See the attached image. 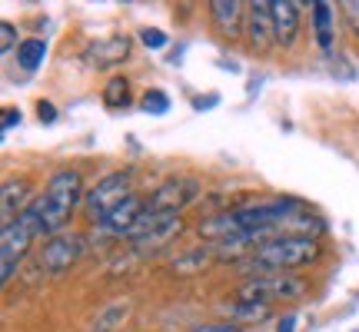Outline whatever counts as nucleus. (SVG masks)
Here are the masks:
<instances>
[{"label": "nucleus", "mask_w": 359, "mask_h": 332, "mask_svg": "<svg viewBox=\"0 0 359 332\" xmlns=\"http://www.w3.org/2000/svg\"><path fill=\"white\" fill-rule=\"evenodd\" d=\"M130 309H133L130 306V299H116V303H110L103 312H97V319H93V332H116L123 322H127Z\"/></svg>", "instance_id": "16"}, {"label": "nucleus", "mask_w": 359, "mask_h": 332, "mask_svg": "<svg viewBox=\"0 0 359 332\" xmlns=\"http://www.w3.org/2000/svg\"><path fill=\"white\" fill-rule=\"evenodd\" d=\"M313 20H316V43L323 50H333V11L326 0L313 4Z\"/></svg>", "instance_id": "17"}, {"label": "nucleus", "mask_w": 359, "mask_h": 332, "mask_svg": "<svg viewBox=\"0 0 359 332\" xmlns=\"http://www.w3.org/2000/svg\"><path fill=\"white\" fill-rule=\"evenodd\" d=\"M130 53V40L127 37H107V40H97L87 47V60L90 67H114V64H123V57Z\"/></svg>", "instance_id": "14"}, {"label": "nucleus", "mask_w": 359, "mask_h": 332, "mask_svg": "<svg viewBox=\"0 0 359 332\" xmlns=\"http://www.w3.org/2000/svg\"><path fill=\"white\" fill-rule=\"evenodd\" d=\"M306 293V282L293 272H273V276H253L240 286L243 303H276V299H299Z\"/></svg>", "instance_id": "5"}, {"label": "nucleus", "mask_w": 359, "mask_h": 332, "mask_svg": "<svg viewBox=\"0 0 359 332\" xmlns=\"http://www.w3.org/2000/svg\"><path fill=\"white\" fill-rule=\"evenodd\" d=\"M180 230H183L180 213H154V209H143L140 223L133 226V233H130L127 240L133 243V249H156V246L170 243Z\"/></svg>", "instance_id": "7"}, {"label": "nucleus", "mask_w": 359, "mask_h": 332, "mask_svg": "<svg viewBox=\"0 0 359 332\" xmlns=\"http://www.w3.org/2000/svg\"><path fill=\"white\" fill-rule=\"evenodd\" d=\"M87 193H83V179H80L77 170H64V173H57V177L47 183V193L40 196L37 203V216H40V233H57L67 226V219L74 213V206L83 200Z\"/></svg>", "instance_id": "2"}, {"label": "nucleus", "mask_w": 359, "mask_h": 332, "mask_svg": "<svg viewBox=\"0 0 359 332\" xmlns=\"http://www.w3.org/2000/svg\"><path fill=\"white\" fill-rule=\"evenodd\" d=\"M103 103L110 110H127L130 106V83L123 77H114L107 87H103Z\"/></svg>", "instance_id": "20"}, {"label": "nucleus", "mask_w": 359, "mask_h": 332, "mask_svg": "<svg viewBox=\"0 0 359 332\" xmlns=\"http://www.w3.org/2000/svg\"><path fill=\"white\" fill-rule=\"evenodd\" d=\"M299 7L296 0H273V20H276V43L290 47L299 34Z\"/></svg>", "instance_id": "13"}, {"label": "nucleus", "mask_w": 359, "mask_h": 332, "mask_svg": "<svg viewBox=\"0 0 359 332\" xmlns=\"http://www.w3.org/2000/svg\"><path fill=\"white\" fill-rule=\"evenodd\" d=\"M40 236V216L37 206H30L24 216L4 226V240H0V282H11L17 272V263L24 259V253L30 249V243Z\"/></svg>", "instance_id": "4"}, {"label": "nucleus", "mask_w": 359, "mask_h": 332, "mask_svg": "<svg viewBox=\"0 0 359 332\" xmlns=\"http://www.w3.org/2000/svg\"><path fill=\"white\" fill-rule=\"evenodd\" d=\"M27 193H30L27 179H7L4 183V193H0V219H4V226L17 223L30 209L27 206Z\"/></svg>", "instance_id": "12"}, {"label": "nucleus", "mask_w": 359, "mask_h": 332, "mask_svg": "<svg viewBox=\"0 0 359 332\" xmlns=\"http://www.w3.org/2000/svg\"><path fill=\"white\" fill-rule=\"evenodd\" d=\"M43 57H47V43L43 40H24L17 47V64L24 67V70H37L43 64Z\"/></svg>", "instance_id": "19"}, {"label": "nucleus", "mask_w": 359, "mask_h": 332, "mask_svg": "<svg viewBox=\"0 0 359 332\" xmlns=\"http://www.w3.org/2000/svg\"><path fill=\"white\" fill-rule=\"evenodd\" d=\"M80 249H83L80 236H53L50 243L43 246V253H40V263L50 272H64V269H70V263H77Z\"/></svg>", "instance_id": "11"}, {"label": "nucleus", "mask_w": 359, "mask_h": 332, "mask_svg": "<svg viewBox=\"0 0 359 332\" xmlns=\"http://www.w3.org/2000/svg\"><path fill=\"white\" fill-rule=\"evenodd\" d=\"M356 332H359V329H356Z\"/></svg>", "instance_id": "31"}, {"label": "nucleus", "mask_w": 359, "mask_h": 332, "mask_svg": "<svg viewBox=\"0 0 359 332\" xmlns=\"http://www.w3.org/2000/svg\"><path fill=\"white\" fill-rule=\"evenodd\" d=\"M193 332H240L236 326H196Z\"/></svg>", "instance_id": "28"}, {"label": "nucleus", "mask_w": 359, "mask_h": 332, "mask_svg": "<svg viewBox=\"0 0 359 332\" xmlns=\"http://www.w3.org/2000/svg\"><path fill=\"white\" fill-rule=\"evenodd\" d=\"M299 203L296 200H266V203H253L243 206V209H233L226 216L206 223L203 233L206 236H219V240H230L236 233L246 230H269V226H280L290 216H296Z\"/></svg>", "instance_id": "1"}, {"label": "nucleus", "mask_w": 359, "mask_h": 332, "mask_svg": "<svg viewBox=\"0 0 359 332\" xmlns=\"http://www.w3.org/2000/svg\"><path fill=\"white\" fill-rule=\"evenodd\" d=\"M343 11H346L349 24H353V30H356V37H359V0H346V4H343Z\"/></svg>", "instance_id": "25"}, {"label": "nucleus", "mask_w": 359, "mask_h": 332, "mask_svg": "<svg viewBox=\"0 0 359 332\" xmlns=\"http://www.w3.org/2000/svg\"><path fill=\"white\" fill-rule=\"evenodd\" d=\"M13 37H17V30H13V24H7V20H4V24H0V53H4V57L11 53Z\"/></svg>", "instance_id": "24"}, {"label": "nucleus", "mask_w": 359, "mask_h": 332, "mask_svg": "<svg viewBox=\"0 0 359 332\" xmlns=\"http://www.w3.org/2000/svg\"><path fill=\"white\" fill-rule=\"evenodd\" d=\"M206 259H210V249H196V253L187 256V259H177L173 269H177V272H193V266H200V263L206 266Z\"/></svg>", "instance_id": "22"}, {"label": "nucleus", "mask_w": 359, "mask_h": 332, "mask_svg": "<svg viewBox=\"0 0 359 332\" xmlns=\"http://www.w3.org/2000/svg\"><path fill=\"white\" fill-rule=\"evenodd\" d=\"M316 256H320V243L313 236H276L250 256L246 269H259V276H273L283 269L306 266Z\"/></svg>", "instance_id": "3"}, {"label": "nucleus", "mask_w": 359, "mask_h": 332, "mask_svg": "<svg viewBox=\"0 0 359 332\" xmlns=\"http://www.w3.org/2000/svg\"><path fill=\"white\" fill-rule=\"evenodd\" d=\"M193 106H196V110H206V106H217V97H196V100H193Z\"/></svg>", "instance_id": "29"}, {"label": "nucleus", "mask_w": 359, "mask_h": 332, "mask_svg": "<svg viewBox=\"0 0 359 332\" xmlns=\"http://www.w3.org/2000/svg\"><path fill=\"white\" fill-rule=\"evenodd\" d=\"M293 326H296V316H286V319L280 322V329H276V332H293Z\"/></svg>", "instance_id": "30"}, {"label": "nucleus", "mask_w": 359, "mask_h": 332, "mask_svg": "<svg viewBox=\"0 0 359 332\" xmlns=\"http://www.w3.org/2000/svg\"><path fill=\"white\" fill-rule=\"evenodd\" d=\"M37 116H40V123H53V120H57V110H53V103L40 100V103H37Z\"/></svg>", "instance_id": "26"}, {"label": "nucleus", "mask_w": 359, "mask_h": 332, "mask_svg": "<svg viewBox=\"0 0 359 332\" xmlns=\"http://www.w3.org/2000/svg\"><path fill=\"white\" fill-rule=\"evenodd\" d=\"M17 123H20V110H4V133L17 127Z\"/></svg>", "instance_id": "27"}, {"label": "nucleus", "mask_w": 359, "mask_h": 332, "mask_svg": "<svg viewBox=\"0 0 359 332\" xmlns=\"http://www.w3.org/2000/svg\"><path fill=\"white\" fill-rule=\"evenodd\" d=\"M123 200H130V170H120V173L103 177L100 183L87 193V216L100 226L103 219L110 216Z\"/></svg>", "instance_id": "6"}, {"label": "nucleus", "mask_w": 359, "mask_h": 332, "mask_svg": "<svg viewBox=\"0 0 359 332\" xmlns=\"http://www.w3.org/2000/svg\"><path fill=\"white\" fill-rule=\"evenodd\" d=\"M246 34H250V43H253L259 53L269 50V47L276 43V20H273V4H266V0L250 4V24H246Z\"/></svg>", "instance_id": "9"}, {"label": "nucleus", "mask_w": 359, "mask_h": 332, "mask_svg": "<svg viewBox=\"0 0 359 332\" xmlns=\"http://www.w3.org/2000/svg\"><path fill=\"white\" fill-rule=\"evenodd\" d=\"M140 40H143V47H150V50L167 47V34H163V30H156V27H147V30H140Z\"/></svg>", "instance_id": "23"}, {"label": "nucleus", "mask_w": 359, "mask_h": 332, "mask_svg": "<svg viewBox=\"0 0 359 332\" xmlns=\"http://www.w3.org/2000/svg\"><path fill=\"white\" fill-rule=\"evenodd\" d=\"M143 209H147V203H143L140 196H130V200H123V203L116 206L110 216L103 219L97 230H100L103 236H130V233H133V226L140 223Z\"/></svg>", "instance_id": "10"}, {"label": "nucleus", "mask_w": 359, "mask_h": 332, "mask_svg": "<svg viewBox=\"0 0 359 332\" xmlns=\"http://www.w3.org/2000/svg\"><path fill=\"white\" fill-rule=\"evenodd\" d=\"M223 312H226L230 319H240V322H263V319H269L266 303H243V299H236V303H226Z\"/></svg>", "instance_id": "18"}, {"label": "nucleus", "mask_w": 359, "mask_h": 332, "mask_svg": "<svg viewBox=\"0 0 359 332\" xmlns=\"http://www.w3.org/2000/svg\"><path fill=\"white\" fill-rule=\"evenodd\" d=\"M196 196H200V183L190 177H180V179L163 183V186L154 193V200H147V209H154V213H180V209L190 206Z\"/></svg>", "instance_id": "8"}, {"label": "nucleus", "mask_w": 359, "mask_h": 332, "mask_svg": "<svg viewBox=\"0 0 359 332\" xmlns=\"http://www.w3.org/2000/svg\"><path fill=\"white\" fill-rule=\"evenodd\" d=\"M140 110H143V113H150V116L167 113V110H170V97L163 93V90H147V93H143V100H140Z\"/></svg>", "instance_id": "21"}, {"label": "nucleus", "mask_w": 359, "mask_h": 332, "mask_svg": "<svg viewBox=\"0 0 359 332\" xmlns=\"http://www.w3.org/2000/svg\"><path fill=\"white\" fill-rule=\"evenodd\" d=\"M210 13H213V20H217L219 30H223L226 37H233L236 27H240V17H243V4H240V0H213V4H210Z\"/></svg>", "instance_id": "15"}]
</instances>
